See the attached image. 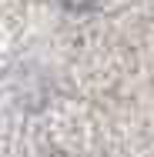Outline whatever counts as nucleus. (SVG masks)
Segmentation results:
<instances>
[{"label":"nucleus","mask_w":154,"mask_h":157,"mask_svg":"<svg viewBox=\"0 0 154 157\" xmlns=\"http://www.w3.org/2000/svg\"><path fill=\"white\" fill-rule=\"evenodd\" d=\"M61 3L67 7V10H91L97 0H61Z\"/></svg>","instance_id":"1"}]
</instances>
